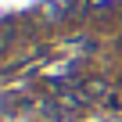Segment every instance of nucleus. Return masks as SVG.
<instances>
[{"instance_id": "1", "label": "nucleus", "mask_w": 122, "mask_h": 122, "mask_svg": "<svg viewBox=\"0 0 122 122\" xmlns=\"http://www.w3.org/2000/svg\"><path fill=\"white\" fill-rule=\"evenodd\" d=\"M57 104L65 108V111H79V108L90 104V97H86V90H65V93L57 97Z\"/></svg>"}, {"instance_id": "3", "label": "nucleus", "mask_w": 122, "mask_h": 122, "mask_svg": "<svg viewBox=\"0 0 122 122\" xmlns=\"http://www.w3.org/2000/svg\"><path fill=\"white\" fill-rule=\"evenodd\" d=\"M47 18H65V7L61 4H47Z\"/></svg>"}, {"instance_id": "2", "label": "nucleus", "mask_w": 122, "mask_h": 122, "mask_svg": "<svg viewBox=\"0 0 122 122\" xmlns=\"http://www.w3.org/2000/svg\"><path fill=\"white\" fill-rule=\"evenodd\" d=\"M83 90H86V97H90V101H93V97H108V93H111L104 79H90V83H86Z\"/></svg>"}]
</instances>
